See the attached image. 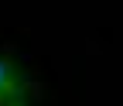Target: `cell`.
<instances>
[{
  "instance_id": "6da1fadb",
  "label": "cell",
  "mask_w": 123,
  "mask_h": 106,
  "mask_svg": "<svg viewBox=\"0 0 123 106\" xmlns=\"http://www.w3.org/2000/svg\"><path fill=\"white\" fill-rule=\"evenodd\" d=\"M34 82L14 51H0V106H31Z\"/></svg>"
}]
</instances>
